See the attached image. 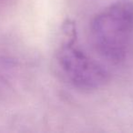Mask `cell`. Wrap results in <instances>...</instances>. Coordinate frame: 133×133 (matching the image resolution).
I'll return each mask as SVG.
<instances>
[{
    "mask_svg": "<svg viewBox=\"0 0 133 133\" xmlns=\"http://www.w3.org/2000/svg\"><path fill=\"white\" fill-rule=\"evenodd\" d=\"M96 51L106 60L119 63L133 38V0H118L99 11L89 26Z\"/></svg>",
    "mask_w": 133,
    "mask_h": 133,
    "instance_id": "cell-1",
    "label": "cell"
},
{
    "mask_svg": "<svg viewBox=\"0 0 133 133\" xmlns=\"http://www.w3.org/2000/svg\"><path fill=\"white\" fill-rule=\"evenodd\" d=\"M56 58L65 78L78 89L96 90L104 87L109 80V73L105 66L77 46L74 28L58 49Z\"/></svg>",
    "mask_w": 133,
    "mask_h": 133,
    "instance_id": "cell-2",
    "label": "cell"
}]
</instances>
